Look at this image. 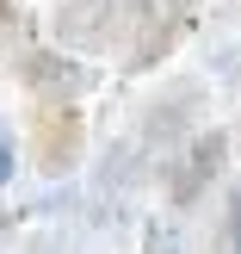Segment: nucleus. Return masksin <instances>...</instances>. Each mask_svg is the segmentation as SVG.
<instances>
[{
    "label": "nucleus",
    "mask_w": 241,
    "mask_h": 254,
    "mask_svg": "<svg viewBox=\"0 0 241 254\" xmlns=\"http://www.w3.org/2000/svg\"><path fill=\"white\" fill-rule=\"evenodd\" d=\"M12 174H19V149H12V130L0 124V186H6Z\"/></svg>",
    "instance_id": "nucleus-6"
},
{
    "label": "nucleus",
    "mask_w": 241,
    "mask_h": 254,
    "mask_svg": "<svg viewBox=\"0 0 241 254\" xmlns=\"http://www.w3.org/2000/svg\"><path fill=\"white\" fill-rule=\"evenodd\" d=\"M0 236H6V217H0Z\"/></svg>",
    "instance_id": "nucleus-9"
},
{
    "label": "nucleus",
    "mask_w": 241,
    "mask_h": 254,
    "mask_svg": "<svg viewBox=\"0 0 241 254\" xmlns=\"http://www.w3.org/2000/svg\"><path fill=\"white\" fill-rule=\"evenodd\" d=\"M19 19H25V0H0V37L19 31Z\"/></svg>",
    "instance_id": "nucleus-7"
},
{
    "label": "nucleus",
    "mask_w": 241,
    "mask_h": 254,
    "mask_svg": "<svg viewBox=\"0 0 241 254\" xmlns=\"http://www.w3.org/2000/svg\"><path fill=\"white\" fill-rule=\"evenodd\" d=\"M223 236H229V254H241V192L229 198V211H223Z\"/></svg>",
    "instance_id": "nucleus-5"
},
{
    "label": "nucleus",
    "mask_w": 241,
    "mask_h": 254,
    "mask_svg": "<svg viewBox=\"0 0 241 254\" xmlns=\"http://www.w3.org/2000/svg\"><path fill=\"white\" fill-rule=\"evenodd\" d=\"M155 0H68L56 12V37L74 50H111V44H143L148 19H155Z\"/></svg>",
    "instance_id": "nucleus-1"
},
{
    "label": "nucleus",
    "mask_w": 241,
    "mask_h": 254,
    "mask_svg": "<svg viewBox=\"0 0 241 254\" xmlns=\"http://www.w3.org/2000/svg\"><path fill=\"white\" fill-rule=\"evenodd\" d=\"M148 254H180V248H173V236L161 230V223H148Z\"/></svg>",
    "instance_id": "nucleus-8"
},
{
    "label": "nucleus",
    "mask_w": 241,
    "mask_h": 254,
    "mask_svg": "<svg viewBox=\"0 0 241 254\" xmlns=\"http://www.w3.org/2000/svg\"><path fill=\"white\" fill-rule=\"evenodd\" d=\"M81 143H87V118L74 106V93H37V106H31V161H37V174H49V180L74 174Z\"/></svg>",
    "instance_id": "nucleus-2"
},
{
    "label": "nucleus",
    "mask_w": 241,
    "mask_h": 254,
    "mask_svg": "<svg viewBox=\"0 0 241 254\" xmlns=\"http://www.w3.org/2000/svg\"><path fill=\"white\" fill-rule=\"evenodd\" d=\"M235 143H241V136H235Z\"/></svg>",
    "instance_id": "nucleus-10"
},
{
    "label": "nucleus",
    "mask_w": 241,
    "mask_h": 254,
    "mask_svg": "<svg viewBox=\"0 0 241 254\" xmlns=\"http://www.w3.org/2000/svg\"><path fill=\"white\" fill-rule=\"evenodd\" d=\"M223 161H229V136L223 130H198L192 143H186V155L173 161V174H167V192H173V205H198L204 198V186L223 174Z\"/></svg>",
    "instance_id": "nucleus-3"
},
{
    "label": "nucleus",
    "mask_w": 241,
    "mask_h": 254,
    "mask_svg": "<svg viewBox=\"0 0 241 254\" xmlns=\"http://www.w3.org/2000/svg\"><path fill=\"white\" fill-rule=\"evenodd\" d=\"M19 81L31 87V93H87V87H93V68L56 56V50H25L19 56Z\"/></svg>",
    "instance_id": "nucleus-4"
}]
</instances>
